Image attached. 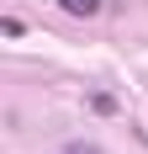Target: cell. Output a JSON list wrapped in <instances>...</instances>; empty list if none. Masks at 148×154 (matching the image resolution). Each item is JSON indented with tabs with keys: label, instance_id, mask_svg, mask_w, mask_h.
<instances>
[{
	"label": "cell",
	"instance_id": "obj_2",
	"mask_svg": "<svg viewBox=\"0 0 148 154\" xmlns=\"http://www.w3.org/2000/svg\"><path fill=\"white\" fill-rule=\"evenodd\" d=\"M64 11L69 16H95V5H101V0H58Z\"/></svg>",
	"mask_w": 148,
	"mask_h": 154
},
{
	"label": "cell",
	"instance_id": "obj_3",
	"mask_svg": "<svg viewBox=\"0 0 148 154\" xmlns=\"http://www.w3.org/2000/svg\"><path fill=\"white\" fill-rule=\"evenodd\" d=\"M64 154H101V149H95V143H79V138H74V143H69Z\"/></svg>",
	"mask_w": 148,
	"mask_h": 154
},
{
	"label": "cell",
	"instance_id": "obj_1",
	"mask_svg": "<svg viewBox=\"0 0 148 154\" xmlns=\"http://www.w3.org/2000/svg\"><path fill=\"white\" fill-rule=\"evenodd\" d=\"M90 112H101V117H117V96L95 91V96H90Z\"/></svg>",
	"mask_w": 148,
	"mask_h": 154
}]
</instances>
